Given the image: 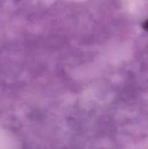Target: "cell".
I'll return each instance as SVG.
<instances>
[{"mask_svg":"<svg viewBox=\"0 0 148 149\" xmlns=\"http://www.w3.org/2000/svg\"><path fill=\"white\" fill-rule=\"evenodd\" d=\"M145 29H148V21H147V22H146V23H145Z\"/></svg>","mask_w":148,"mask_h":149,"instance_id":"obj_1","label":"cell"}]
</instances>
